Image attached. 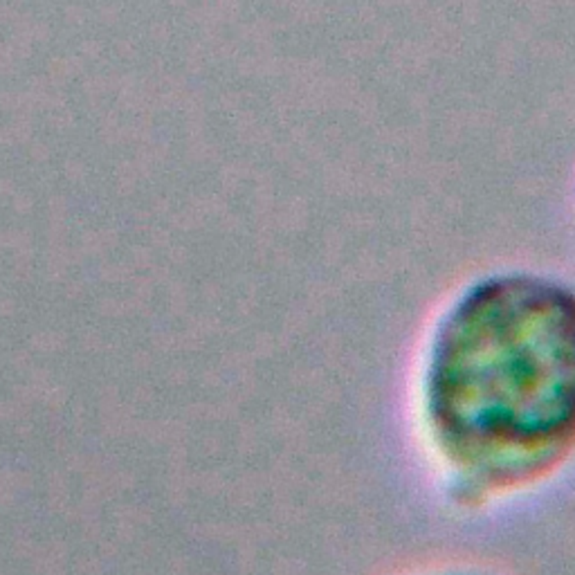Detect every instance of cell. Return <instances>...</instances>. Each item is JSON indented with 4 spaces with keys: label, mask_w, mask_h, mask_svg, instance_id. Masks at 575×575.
Instances as JSON below:
<instances>
[{
    "label": "cell",
    "mask_w": 575,
    "mask_h": 575,
    "mask_svg": "<svg viewBox=\"0 0 575 575\" xmlns=\"http://www.w3.org/2000/svg\"><path fill=\"white\" fill-rule=\"evenodd\" d=\"M420 418L463 508L562 472L575 457V290L523 270L470 284L429 337Z\"/></svg>",
    "instance_id": "cell-1"
},
{
    "label": "cell",
    "mask_w": 575,
    "mask_h": 575,
    "mask_svg": "<svg viewBox=\"0 0 575 575\" xmlns=\"http://www.w3.org/2000/svg\"><path fill=\"white\" fill-rule=\"evenodd\" d=\"M440 575H474V573H440Z\"/></svg>",
    "instance_id": "cell-2"
}]
</instances>
